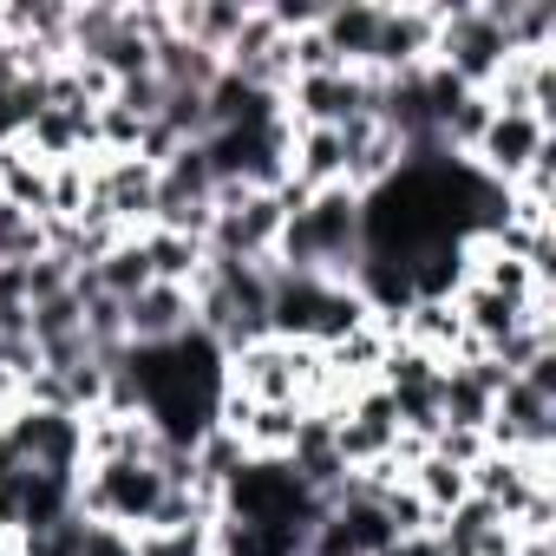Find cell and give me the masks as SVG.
I'll list each match as a JSON object with an SVG mask.
<instances>
[{
    "label": "cell",
    "instance_id": "6da1fadb",
    "mask_svg": "<svg viewBox=\"0 0 556 556\" xmlns=\"http://www.w3.org/2000/svg\"><path fill=\"white\" fill-rule=\"evenodd\" d=\"M361 197L348 184L334 190H308L282 236H275V268H295V275H328V282H354V268L367 255V229H361Z\"/></svg>",
    "mask_w": 556,
    "mask_h": 556
},
{
    "label": "cell",
    "instance_id": "7a4b0ae2",
    "mask_svg": "<svg viewBox=\"0 0 556 556\" xmlns=\"http://www.w3.org/2000/svg\"><path fill=\"white\" fill-rule=\"evenodd\" d=\"M367 315V302L354 295V282H328V275H295L275 268L268 275V334L295 341V348H334L341 334H354Z\"/></svg>",
    "mask_w": 556,
    "mask_h": 556
},
{
    "label": "cell",
    "instance_id": "3957f363",
    "mask_svg": "<svg viewBox=\"0 0 556 556\" xmlns=\"http://www.w3.org/2000/svg\"><path fill=\"white\" fill-rule=\"evenodd\" d=\"M164 491H170V478L157 471V458H105V465H79L73 510L92 523H118V530L144 536Z\"/></svg>",
    "mask_w": 556,
    "mask_h": 556
},
{
    "label": "cell",
    "instance_id": "277c9868",
    "mask_svg": "<svg viewBox=\"0 0 556 556\" xmlns=\"http://www.w3.org/2000/svg\"><path fill=\"white\" fill-rule=\"evenodd\" d=\"M289 223L282 190H216V216L203 249L216 262H275V236Z\"/></svg>",
    "mask_w": 556,
    "mask_h": 556
},
{
    "label": "cell",
    "instance_id": "5b68a950",
    "mask_svg": "<svg viewBox=\"0 0 556 556\" xmlns=\"http://www.w3.org/2000/svg\"><path fill=\"white\" fill-rule=\"evenodd\" d=\"M380 105V79L374 73H354V66H334V73H308L282 92V118L289 125H354V118H374Z\"/></svg>",
    "mask_w": 556,
    "mask_h": 556
},
{
    "label": "cell",
    "instance_id": "8992f818",
    "mask_svg": "<svg viewBox=\"0 0 556 556\" xmlns=\"http://www.w3.org/2000/svg\"><path fill=\"white\" fill-rule=\"evenodd\" d=\"M549 144H556V125H543V118H530V112H491V125H484V138L471 144L465 164H471L484 184L510 190Z\"/></svg>",
    "mask_w": 556,
    "mask_h": 556
},
{
    "label": "cell",
    "instance_id": "52a82bcc",
    "mask_svg": "<svg viewBox=\"0 0 556 556\" xmlns=\"http://www.w3.org/2000/svg\"><path fill=\"white\" fill-rule=\"evenodd\" d=\"M99 216H112L125 236L151 229L157 216V164L151 157H92V203Z\"/></svg>",
    "mask_w": 556,
    "mask_h": 556
},
{
    "label": "cell",
    "instance_id": "ba28073f",
    "mask_svg": "<svg viewBox=\"0 0 556 556\" xmlns=\"http://www.w3.org/2000/svg\"><path fill=\"white\" fill-rule=\"evenodd\" d=\"M184 334H197L190 289L144 282L138 295H125V348H164V341H184Z\"/></svg>",
    "mask_w": 556,
    "mask_h": 556
},
{
    "label": "cell",
    "instance_id": "9c48e42d",
    "mask_svg": "<svg viewBox=\"0 0 556 556\" xmlns=\"http://www.w3.org/2000/svg\"><path fill=\"white\" fill-rule=\"evenodd\" d=\"M47 197H53V164L27 138H8L0 144V210H14L27 223H47Z\"/></svg>",
    "mask_w": 556,
    "mask_h": 556
},
{
    "label": "cell",
    "instance_id": "30bf717a",
    "mask_svg": "<svg viewBox=\"0 0 556 556\" xmlns=\"http://www.w3.org/2000/svg\"><path fill=\"white\" fill-rule=\"evenodd\" d=\"M380 14L387 8H374V0H348V8H321V40L334 47V60L341 66H354V73H367V60H374V40H380Z\"/></svg>",
    "mask_w": 556,
    "mask_h": 556
},
{
    "label": "cell",
    "instance_id": "8fae6325",
    "mask_svg": "<svg viewBox=\"0 0 556 556\" xmlns=\"http://www.w3.org/2000/svg\"><path fill=\"white\" fill-rule=\"evenodd\" d=\"M138 242H144V262H151V282H170V289H190L210 262V249L197 236H177V229H138Z\"/></svg>",
    "mask_w": 556,
    "mask_h": 556
},
{
    "label": "cell",
    "instance_id": "7c38bea8",
    "mask_svg": "<svg viewBox=\"0 0 556 556\" xmlns=\"http://www.w3.org/2000/svg\"><path fill=\"white\" fill-rule=\"evenodd\" d=\"M406 484L419 491V504H426L432 517H452V510H458V504L471 497V478H465L458 465H445L439 452H426V458H419V465L406 471Z\"/></svg>",
    "mask_w": 556,
    "mask_h": 556
},
{
    "label": "cell",
    "instance_id": "4fadbf2b",
    "mask_svg": "<svg viewBox=\"0 0 556 556\" xmlns=\"http://www.w3.org/2000/svg\"><path fill=\"white\" fill-rule=\"evenodd\" d=\"M79 556H138V536L118 530V523H92V517H86V543H79Z\"/></svg>",
    "mask_w": 556,
    "mask_h": 556
}]
</instances>
